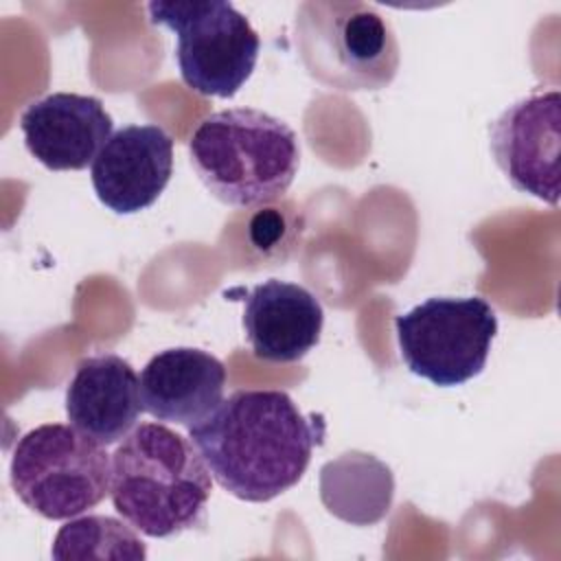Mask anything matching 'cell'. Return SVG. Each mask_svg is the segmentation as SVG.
Segmentation results:
<instances>
[{
	"label": "cell",
	"mask_w": 561,
	"mask_h": 561,
	"mask_svg": "<svg viewBox=\"0 0 561 561\" xmlns=\"http://www.w3.org/2000/svg\"><path fill=\"white\" fill-rule=\"evenodd\" d=\"M226 368L215 355L175 346L156 353L140 373L142 408L158 421L191 427L224 399Z\"/></svg>",
	"instance_id": "12"
},
{
	"label": "cell",
	"mask_w": 561,
	"mask_h": 561,
	"mask_svg": "<svg viewBox=\"0 0 561 561\" xmlns=\"http://www.w3.org/2000/svg\"><path fill=\"white\" fill-rule=\"evenodd\" d=\"M394 495V478L388 465L364 451H346L320 469V497L329 513L370 526L383 519Z\"/></svg>",
	"instance_id": "14"
},
{
	"label": "cell",
	"mask_w": 561,
	"mask_h": 561,
	"mask_svg": "<svg viewBox=\"0 0 561 561\" xmlns=\"http://www.w3.org/2000/svg\"><path fill=\"white\" fill-rule=\"evenodd\" d=\"M188 153L202 184L232 208L280 199L300 167L296 131L254 107L219 110L202 118L188 138Z\"/></svg>",
	"instance_id": "3"
},
{
	"label": "cell",
	"mask_w": 561,
	"mask_h": 561,
	"mask_svg": "<svg viewBox=\"0 0 561 561\" xmlns=\"http://www.w3.org/2000/svg\"><path fill=\"white\" fill-rule=\"evenodd\" d=\"M495 164L513 184L550 206L559 202L561 94L535 92L508 105L489 129Z\"/></svg>",
	"instance_id": "8"
},
{
	"label": "cell",
	"mask_w": 561,
	"mask_h": 561,
	"mask_svg": "<svg viewBox=\"0 0 561 561\" xmlns=\"http://www.w3.org/2000/svg\"><path fill=\"white\" fill-rule=\"evenodd\" d=\"M399 353L410 373L440 388L478 377L497 333V316L480 296H432L394 318Z\"/></svg>",
	"instance_id": "7"
},
{
	"label": "cell",
	"mask_w": 561,
	"mask_h": 561,
	"mask_svg": "<svg viewBox=\"0 0 561 561\" xmlns=\"http://www.w3.org/2000/svg\"><path fill=\"white\" fill-rule=\"evenodd\" d=\"M213 491L197 447L164 423L136 425L112 454V504L153 539L202 526Z\"/></svg>",
	"instance_id": "2"
},
{
	"label": "cell",
	"mask_w": 561,
	"mask_h": 561,
	"mask_svg": "<svg viewBox=\"0 0 561 561\" xmlns=\"http://www.w3.org/2000/svg\"><path fill=\"white\" fill-rule=\"evenodd\" d=\"M188 438L224 491L243 502H270L305 476L324 421L305 416L283 390H237Z\"/></svg>",
	"instance_id": "1"
},
{
	"label": "cell",
	"mask_w": 561,
	"mask_h": 561,
	"mask_svg": "<svg viewBox=\"0 0 561 561\" xmlns=\"http://www.w3.org/2000/svg\"><path fill=\"white\" fill-rule=\"evenodd\" d=\"M173 173V138L153 123L116 129L92 162L96 197L118 215L149 208Z\"/></svg>",
	"instance_id": "9"
},
{
	"label": "cell",
	"mask_w": 561,
	"mask_h": 561,
	"mask_svg": "<svg viewBox=\"0 0 561 561\" xmlns=\"http://www.w3.org/2000/svg\"><path fill=\"white\" fill-rule=\"evenodd\" d=\"M151 24L178 35L182 81L202 96H234L254 72L261 39L250 20L226 0L149 2Z\"/></svg>",
	"instance_id": "6"
},
{
	"label": "cell",
	"mask_w": 561,
	"mask_h": 561,
	"mask_svg": "<svg viewBox=\"0 0 561 561\" xmlns=\"http://www.w3.org/2000/svg\"><path fill=\"white\" fill-rule=\"evenodd\" d=\"M243 329L259 359L287 364L302 359L324 324L320 300L302 285L270 278L243 298Z\"/></svg>",
	"instance_id": "13"
},
{
	"label": "cell",
	"mask_w": 561,
	"mask_h": 561,
	"mask_svg": "<svg viewBox=\"0 0 561 561\" xmlns=\"http://www.w3.org/2000/svg\"><path fill=\"white\" fill-rule=\"evenodd\" d=\"M114 121L96 96L53 92L28 103L20 116L31 156L50 171H81L112 136Z\"/></svg>",
	"instance_id": "10"
},
{
	"label": "cell",
	"mask_w": 561,
	"mask_h": 561,
	"mask_svg": "<svg viewBox=\"0 0 561 561\" xmlns=\"http://www.w3.org/2000/svg\"><path fill=\"white\" fill-rule=\"evenodd\" d=\"M294 31L307 72L331 90H381L399 70L401 55L394 31L368 2H302Z\"/></svg>",
	"instance_id": "4"
},
{
	"label": "cell",
	"mask_w": 561,
	"mask_h": 561,
	"mask_svg": "<svg viewBox=\"0 0 561 561\" xmlns=\"http://www.w3.org/2000/svg\"><path fill=\"white\" fill-rule=\"evenodd\" d=\"M9 476L31 511L46 519H72L110 493L112 456L72 425L46 423L18 440Z\"/></svg>",
	"instance_id": "5"
},
{
	"label": "cell",
	"mask_w": 561,
	"mask_h": 561,
	"mask_svg": "<svg viewBox=\"0 0 561 561\" xmlns=\"http://www.w3.org/2000/svg\"><path fill=\"white\" fill-rule=\"evenodd\" d=\"M142 412L140 379L127 359L99 353L77 364L66 388V416L75 430L103 447L116 445Z\"/></svg>",
	"instance_id": "11"
},
{
	"label": "cell",
	"mask_w": 561,
	"mask_h": 561,
	"mask_svg": "<svg viewBox=\"0 0 561 561\" xmlns=\"http://www.w3.org/2000/svg\"><path fill=\"white\" fill-rule=\"evenodd\" d=\"M53 559H112L142 561L147 548L142 539L123 522L107 515H88L66 522L53 541Z\"/></svg>",
	"instance_id": "15"
}]
</instances>
